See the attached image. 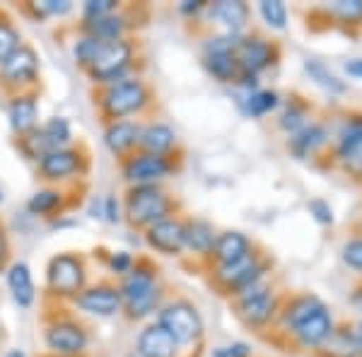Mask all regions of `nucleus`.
Listing matches in <instances>:
<instances>
[{"mask_svg": "<svg viewBox=\"0 0 362 357\" xmlns=\"http://www.w3.org/2000/svg\"><path fill=\"white\" fill-rule=\"evenodd\" d=\"M259 10L268 27L285 29V25H288V10H285V5L280 3V0H264V3L259 5Z\"/></svg>", "mask_w": 362, "mask_h": 357, "instance_id": "34", "label": "nucleus"}, {"mask_svg": "<svg viewBox=\"0 0 362 357\" xmlns=\"http://www.w3.org/2000/svg\"><path fill=\"white\" fill-rule=\"evenodd\" d=\"M63 196L54 189H46V191H37L27 203V210L32 215H51L61 208Z\"/></svg>", "mask_w": 362, "mask_h": 357, "instance_id": "32", "label": "nucleus"}, {"mask_svg": "<svg viewBox=\"0 0 362 357\" xmlns=\"http://www.w3.org/2000/svg\"><path fill=\"white\" fill-rule=\"evenodd\" d=\"M34 10H37L39 17L68 15L73 10V3H68V0H42V3H34Z\"/></svg>", "mask_w": 362, "mask_h": 357, "instance_id": "39", "label": "nucleus"}, {"mask_svg": "<svg viewBox=\"0 0 362 357\" xmlns=\"http://www.w3.org/2000/svg\"><path fill=\"white\" fill-rule=\"evenodd\" d=\"M331 13L341 17L343 22L358 25L362 20V0H338V3L331 5Z\"/></svg>", "mask_w": 362, "mask_h": 357, "instance_id": "38", "label": "nucleus"}, {"mask_svg": "<svg viewBox=\"0 0 362 357\" xmlns=\"http://www.w3.org/2000/svg\"><path fill=\"white\" fill-rule=\"evenodd\" d=\"M140 128L131 121H114L104 133V143L114 155H126L128 150H133L138 145Z\"/></svg>", "mask_w": 362, "mask_h": 357, "instance_id": "24", "label": "nucleus"}, {"mask_svg": "<svg viewBox=\"0 0 362 357\" xmlns=\"http://www.w3.org/2000/svg\"><path fill=\"white\" fill-rule=\"evenodd\" d=\"M179 345L160 324L148 326L138 336V355L140 357H177Z\"/></svg>", "mask_w": 362, "mask_h": 357, "instance_id": "17", "label": "nucleus"}, {"mask_svg": "<svg viewBox=\"0 0 362 357\" xmlns=\"http://www.w3.org/2000/svg\"><path fill=\"white\" fill-rule=\"evenodd\" d=\"M15 49H20V32L8 20L0 22V63L5 61Z\"/></svg>", "mask_w": 362, "mask_h": 357, "instance_id": "37", "label": "nucleus"}, {"mask_svg": "<svg viewBox=\"0 0 362 357\" xmlns=\"http://www.w3.org/2000/svg\"><path fill=\"white\" fill-rule=\"evenodd\" d=\"M83 29L87 32V37L99 39V42H116V39H124L126 32V20L121 15H104L97 20H85Z\"/></svg>", "mask_w": 362, "mask_h": 357, "instance_id": "26", "label": "nucleus"}, {"mask_svg": "<svg viewBox=\"0 0 362 357\" xmlns=\"http://www.w3.org/2000/svg\"><path fill=\"white\" fill-rule=\"evenodd\" d=\"M346 70H348V75H353V78H362V58H353V61H348Z\"/></svg>", "mask_w": 362, "mask_h": 357, "instance_id": "47", "label": "nucleus"}, {"mask_svg": "<svg viewBox=\"0 0 362 357\" xmlns=\"http://www.w3.org/2000/svg\"><path fill=\"white\" fill-rule=\"evenodd\" d=\"M210 20L220 22L223 27H227V34H239L244 27H247L249 20V8L242 0H220V3H213L208 10Z\"/></svg>", "mask_w": 362, "mask_h": 357, "instance_id": "20", "label": "nucleus"}, {"mask_svg": "<svg viewBox=\"0 0 362 357\" xmlns=\"http://www.w3.org/2000/svg\"><path fill=\"white\" fill-rule=\"evenodd\" d=\"M42 133H44L46 143H49L51 152L66 148V145L70 143V138H73V133H70V124L63 119V116H56V119L46 121V124L42 126Z\"/></svg>", "mask_w": 362, "mask_h": 357, "instance_id": "30", "label": "nucleus"}, {"mask_svg": "<svg viewBox=\"0 0 362 357\" xmlns=\"http://www.w3.org/2000/svg\"><path fill=\"white\" fill-rule=\"evenodd\" d=\"M215 234L213 225L206 220H186L184 222V244L198 256H213L215 249Z\"/></svg>", "mask_w": 362, "mask_h": 357, "instance_id": "21", "label": "nucleus"}, {"mask_svg": "<svg viewBox=\"0 0 362 357\" xmlns=\"http://www.w3.org/2000/svg\"><path fill=\"white\" fill-rule=\"evenodd\" d=\"M305 70L309 73V78H312L317 85L324 87V90L336 92V95H341V92H346V83H343V80H338L336 75L331 73V70L326 68L321 61H307V63H305Z\"/></svg>", "mask_w": 362, "mask_h": 357, "instance_id": "31", "label": "nucleus"}, {"mask_svg": "<svg viewBox=\"0 0 362 357\" xmlns=\"http://www.w3.org/2000/svg\"><path fill=\"white\" fill-rule=\"evenodd\" d=\"M169 172H172V162L167 160V155L140 152L136 157H128L124 165V177L136 186L155 184V181L165 179Z\"/></svg>", "mask_w": 362, "mask_h": 357, "instance_id": "11", "label": "nucleus"}, {"mask_svg": "<svg viewBox=\"0 0 362 357\" xmlns=\"http://www.w3.org/2000/svg\"><path fill=\"white\" fill-rule=\"evenodd\" d=\"M109 268H112L114 273H131L133 271V259L131 254H126V251H116V254H112V259H109Z\"/></svg>", "mask_w": 362, "mask_h": 357, "instance_id": "43", "label": "nucleus"}, {"mask_svg": "<svg viewBox=\"0 0 362 357\" xmlns=\"http://www.w3.org/2000/svg\"><path fill=\"white\" fill-rule=\"evenodd\" d=\"M8 285H10V292H13V300L20 304V307H32L34 304V280H32V271H29L27 263L17 261L10 266L8 271Z\"/></svg>", "mask_w": 362, "mask_h": 357, "instance_id": "23", "label": "nucleus"}, {"mask_svg": "<svg viewBox=\"0 0 362 357\" xmlns=\"http://www.w3.org/2000/svg\"><path fill=\"white\" fill-rule=\"evenodd\" d=\"M75 304L87 314L114 316L124 307V297H121V290L112 288V285H97V288L80 292V295L75 297Z\"/></svg>", "mask_w": 362, "mask_h": 357, "instance_id": "14", "label": "nucleus"}, {"mask_svg": "<svg viewBox=\"0 0 362 357\" xmlns=\"http://www.w3.org/2000/svg\"><path fill=\"white\" fill-rule=\"evenodd\" d=\"M321 357H355L358 355V343H355V333L338 331L331 333V338L321 345Z\"/></svg>", "mask_w": 362, "mask_h": 357, "instance_id": "28", "label": "nucleus"}, {"mask_svg": "<svg viewBox=\"0 0 362 357\" xmlns=\"http://www.w3.org/2000/svg\"><path fill=\"white\" fill-rule=\"evenodd\" d=\"M324 140H326V128L319 126V124H309V126L302 128L300 133H295L293 136V140H290V150H293L295 155L302 160V157L312 155L314 150L321 148Z\"/></svg>", "mask_w": 362, "mask_h": 357, "instance_id": "27", "label": "nucleus"}, {"mask_svg": "<svg viewBox=\"0 0 362 357\" xmlns=\"http://www.w3.org/2000/svg\"><path fill=\"white\" fill-rule=\"evenodd\" d=\"M251 355V348L247 343H232V345H225V348H218L213 353V357H249Z\"/></svg>", "mask_w": 362, "mask_h": 357, "instance_id": "44", "label": "nucleus"}, {"mask_svg": "<svg viewBox=\"0 0 362 357\" xmlns=\"http://www.w3.org/2000/svg\"><path fill=\"white\" fill-rule=\"evenodd\" d=\"M235 58L242 68V73H249V75H259L261 70H266L276 61V49H273L271 42L261 37H247L242 39L235 51Z\"/></svg>", "mask_w": 362, "mask_h": 357, "instance_id": "12", "label": "nucleus"}, {"mask_svg": "<svg viewBox=\"0 0 362 357\" xmlns=\"http://www.w3.org/2000/svg\"><path fill=\"white\" fill-rule=\"evenodd\" d=\"M49 292L56 297H78L85 290V263L75 254H58L46 268Z\"/></svg>", "mask_w": 362, "mask_h": 357, "instance_id": "4", "label": "nucleus"}, {"mask_svg": "<svg viewBox=\"0 0 362 357\" xmlns=\"http://www.w3.org/2000/svg\"><path fill=\"white\" fill-rule=\"evenodd\" d=\"M99 46H102V42H99V39H92V37L78 39V44H75V49H73L75 61H78L83 68H90V66H92V61L97 58Z\"/></svg>", "mask_w": 362, "mask_h": 357, "instance_id": "36", "label": "nucleus"}, {"mask_svg": "<svg viewBox=\"0 0 362 357\" xmlns=\"http://www.w3.org/2000/svg\"><path fill=\"white\" fill-rule=\"evenodd\" d=\"M343 261L355 271H362V239H350L343 247Z\"/></svg>", "mask_w": 362, "mask_h": 357, "instance_id": "41", "label": "nucleus"}, {"mask_svg": "<svg viewBox=\"0 0 362 357\" xmlns=\"http://www.w3.org/2000/svg\"><path fill=\"white\" fill-rule=\"evenodd\" d=\"M150 102V92L145 87L143 80L138 78H128V80H119L104 92L102 97V111L107 119L112 121H121L131 114H138L143 111L145 104Z\"/></svg>", "mask_w": 362, "mask_h": 357, "instance_id": "3", "label": "nucleus"}, {"mask_svg": "<svg viewBox=\"0 0 362 357\" xmlns=\"http://www.w3.org/2000/svg\"><path fill=\"white\" fill-rule=\"evenodd\" d=\"M114 8H116V0H87L83 15H85V20H97V17L112 15Z\"/></svg>", "mask_w": 362, "mask_h": 357, "instance_id": "40", "label": "nucleus"}, {"mask_svg": "<svg viewBox=\"0 0 362 357\" xmlns=\"http://www.w3.org/2000/svg\"><path fill=\"white\" fill-rule=\"evenodd\" d=\"M355 343H358V355H362V321L358 324V331H355Z\"/></svg>", "mask_w": 362, "mask_h": 357, "instance_id": "49", "label": "nucleus"}, {"mask_svg": "<svg viewBox=\"0 0 362 357\" xmlns=\"http://www.w3.org/2000/svg\"><path fill=\"white\" fill-rule=\"evenodd\" d=\"M37 114H39V107H37V97L34 95H27V92H20V95L13 97L8 107V116H10V126L17 136H27L29 131L37 128Z\"/></svg>", "mask_w": 362, "mask_h": 357, "instance_id": "19", "label": "nucleus"}, {"mask_svg": "<svg viewBox=\"0 0 362 357\" xmlns=\"http://www.w3.org/2000/svg\"><path fill=\"white\" fill-rule=\"evenodd\" d=\"M305 126H307V114H305V107H300V104H290V107L285 109V114L280 116V128L288 131L290 136L300 133Z\"/></svg>", "mask_w": 362, "mask_h": 357, "instance_id": "35", "label": "nucleus"}, {"mask_svg": "<svg viewBox=\"0 0 362 357\" xmlns=\"http://www.w3.org/2000/svg\"><path fill=\"white\" fill-rule=\"evenodd\" d=\"M102 215L107 218L109 222H119L121 215H119V203H116L114 196H107L102 198Z\"/></svg>", "mask_w": 362, "mask_h": 357, "instance_id": "45", "label": "nucleus"}, {"mask_svg": "<svg viewBox=\"0 0 362 357\" xmlns=\"http://www.w3.org/2000/svg\"><path fill=\"white\" fill-rule=\"evenodd\" d=\"M174 143H177V136H174L172 128L165 124H150L148 128L140 131V138H138V145L148 152V155H167V152L174 148Z\"/></svg>", "mask_w": 362, "mask_h": 357, "instance_id": "25", "label": "nucleus"}, {"mask_svg": "<svg viewBox=\"0 0 362 357\" xmlns=\"http://www.w3.org/2000/svg\"><path fill=\"white\" fill-rule=\"evenodd\" d=\"M276 314V297L266 285H254L239 295V316L249 326H266Z\"/></svg>", "mask_w": 362, "mask_h": 357, "instance_id": "10", "label": "nucleus"}, {"mask_svg": "<svg viewBox=\"0 0 362 357\" xmlns=\"http://www.w3.org/2000/svg\"><path fill=\"white\" fill-rule=\"evenodd\" d=\"M39 75V58L32 46L20 44L13 54L0 63V80L8 87H25L32 85Z\"/></svg>", "mask_w": 362, "mask_h": 357, "instance_id": "8", "label": "nucleus"}, {"mask_svg": "<svg viewBox=\"0 0 362 357\" xmlns=\"http://www.w3.org/2000/svg\"><path fill=\"white\" fill-rule=\"evenodd\" d=\"M148 244L165 256L181 254V249L186 247L184 244V222H179L174 218L155 222L153 227H148Z\"/></svg>", "mask_w": 362, "mask_h": 357, "instance_id": "15", "label": "nucleus"}, {"mask_svg": "<svg viewBox=\"0 0 362 357\" xmlns=\"http://www.w3.org/2000/svg\"><path fill=\"white\" fill-rule=\"evenodd\" d=\"M247 256H251V242L242 232L218 234L213 249V259L218 261V266H232L237 261H244Z\"/></svg>", "mask_w": 362, "mask_h": 357, "instance_id": "18", "label": "nucleus"}, {"mask_svg": "<svg viewBox=\"0 0 362 357\" xmlns=\"http://www.w3.org/2000/svg\"><path fill=\"white\" fill-rule=\"evenodd\" d=\"M87 331L83 329L80 324L75 321H56L46 329V345L49 350H54L56 355H66V357H73V355H80L85 353L87 348Z\"/></svg>", "mask_w": 362, "mask_h": 357, "instance_id": "9", "label": "nucleus"}, {"mask_svg": "<svg viewBox=\"0 0 362 357\" xmlns=\"http://www.w3.org/2000/svg\"><path fill=\"white\" fill-rule=\"evenodd\" d=\"M131 61H133V46L126 39L102 42L97 51V58L87 68V73H90V78L95 83H116V80L124 78Z\"/></svg>", "mask_w": 362, "mask_h": 357, "instance_id": "5", "label": "nucleus"}, {"mask_svg": "<svg viewBox=\"0 0 362 357\" xmlns=\"http://www.w3.org/2000/svg\"><path fill=\"white\" fill-rule=\"evenodd\" d=\"M321 307V302L317 300V297L312 295H305V297H297V300H293L288 304V309H285V324L290 326V329H297V326L302 324L305 319H309L317 309Z\"/></svg>", "mask_w": 362, "mask_h": 357, "instance_id": "29", "label": "nucleus"}, {"mask_svg": "<svg viewBox=\"0 0 362 357\" xmlns=\"http://www.w3.org/2000/svg\"><path fill=\"white\" fill-rule=\"evenodd\" d=\"M276 107H278V95L276 92H268V90L251 92L247 97V102H244V111H247L249 116H264Z\"/></svg>", "mask_w": 362, "mask_h": 357, "instance_id": "33", "label": "nucleus"}, {"mask_svg": "<svg viewBox=\"0 0 362 357\" xmlns=\"http://www.w3.org/2000/svg\"><path fill=\"white\" fill-rule=\"evenodd\" d=\"M172 213V201L160 186L145 184L133 186L126 196V218L133 227H153L155 222L167 220Z\"/></svg>", "mask_w": 362, "mask_h": 357, "instance_id": "1", "label": "nucleus"}, {"mask_svg": "<svg viewBox=\"0 0 362 357\" xmlns=\"http://www.w3.org/2000/svg\"><path fill=\"white\" fill-rule=\"evenodd\" d=\"M121 297H124V307L131 319L150 314L160 302V288H157V275L153 268L136 266L131 273H126L124 283H121Z\"/></svg>", "mask_w": 362, "mask_h": 357, "instance_id": "2", "label": "nucleus"}, {"mask_svg": "<svg viewBox=\"0 0 362 357\" xmlns=\"http://www.w3.org/2000/svg\"><path fill=\"white\" fill-rule=\"evenodd\" d=\"M5 357H25V353H22V350H10Z\"/></svg>", "mask_w": 362, "mask_h": 357, "instance_id": "50", "label": "nucleus"}, {"mask_svg": "<svg viewBox=\"0 0 362 357\" xmlns=\"http://www.w3.org/2000/svg\"><path fill=\"white\" fill-rule=\"evenodd\" d=\"M157 324L177 341V345H191L203 336L201 314H198L196 307H191L189 302L167 304L160 312V321H157Z\"/></svg>", "mask_w": 362, "mask_h": 357, "instance_id": "6", "label": "nucleus"}, {"mask_svg": "<svg viewBox=\"0 0 362 357\" xmlns=\"http://www.w3.org/2000/svg\"><path fill=\"white\" fill-rule=\"evenodd\" d=\"M0 203H3V191H0Z\"/></svg>", "mask_w": 362, "mask_h": 357, "instance_id": "51", "label": "nucleus"}, {"mask_svg": "<svg viewBox=\"0 0 362 357\" xmlns=\"http://www.w3.org/2000/svg\"><path fill=\"white\" fill-rule=\"evenodd\" d=\"M293 333L305 348H321L331 338V333H334V321H331L329 309L321 304L317 312L302 321Z\"/></svg>", "mask_w": 362, "mask_h": 357, "instance_id": "16", "label": "nucleus"}, {"mask_svg": "<svg viewBox=\"0 0 362 357\" xmlns=\"http://www.w3.org/2000/svg\"><path fill=\"white\" fill-rule=\"evenodd\" d=\"M8 251H10L8 234H5V227H3V222H0V268L5 266V259H8Z\"/></svg>", "mask_w": 362, "mask_h": 357, "instance_id": "46", "label": "nucleus"}, {"mask_svg": "<svg viewBox=\"0 0 362 357\" xmlns=\"http://www.w3.org/2000/svg\"><path fill=\"white\" fill-rule=\"evenodd\" d=\"M203 8V3H201V0H186V3H181V13H184V15H191V13H198V10H201Z\"/></svg>", "mask_w": 362, "mask_h": 357, "instance_id": "48", "label": "nucleus"}, {"mask_svg": "<svg viewBox=\"0 0 362 357\" xmlns=\"http://www.w3.org/2000/svg\"><path fill=\"white\" fill-rule=\"evenodd\" d=\"M336 155L348 165H355L362 157V116H350L346 121L343 131L338 133Z\"/></svg>", "mask_w": 362, "mask_h": 357, "instance_id": "22", "label": "nucleus"}, {"mask_svg": "<svg viewBox=\"0 0 362 357\" xmlns=\"http://www.w3.org/2000/svg\"><path fill=\"white\" fill-rule=\"evenodd\" d=\"M309 213H312L321 225H331V222H334V210H331V206L326 201H321V198H314V201L309 203Z\"/></svg>", "mask_w": 362, "mask_h": 357, "instance_id": "42", "label": "nucleus"}, {"mask_svg": "<svg viewBox=\"0 0 362 357\" xmlns=\"http://www.w3.org/2000/svg\"><path fill=\"white\" fill-rule=\"evenodd\" d=\"M264 273H266V266L251 254L244 261L232 263V266H218L215 278H218V283L223 285L227 292L242 295V292L251 290L254 285H259Z\"/></svg>", "mask_w": 362, "mask_h": 357, "instance_id": "7", "label": "nucleus"}, {"mask_svg": "<svg viewBox=\"0 0 362 357\" xmlns=\"http://www.w3.org/2000/svg\"><path fill=\"white\" fill-rule=\"evenodd\" d=\"M39 172L49 181H63L83 172V152L73 148H61L39 160Z\"/></svg>", "mask_w": 362, "mask_h": 357, "instance_id": "13", "label": "nucleus"}]
</instances>
